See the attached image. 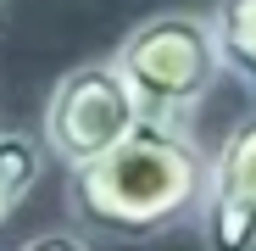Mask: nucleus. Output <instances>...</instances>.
Segmentation results:
<instances>
[{"mask_svg": "<svg viewBox=\"0 0 256 251\" xmlns=\"http://www.w3.org/2000/svg\"><path fill=\"white\" fill-rule=\"evenodd\" d=\"M206 162L195 129L178 117H140V129L100 162L67 173L72 223L100 240H156L195 223L206 195Z\"/></svg>", "mask_w": 256, "mask_h": 251, "instance_id": "nucleus-1", "label": "nucleus"}, {"mask_svg": "<svg viewBox=\"0 0 256 251\" xmlns=\"http://www.w3.org/2000/svg\"><path fill=\"white\" fill-rule=\"evenodd\" d=\"M112 62L128 78V90H134L145 117H178V123H190L195 106L218 90V78H223L218 28L200 12L140 17L117 39Z\"/></svg>", "mask_w": 256, "mask_h": 251, "instance_id": "nucleus-2", "label": "nucleus"}, {"mask_svg": "<svg viewBox=\"0 0 256 251\" xmlns=\"http://www.w3.org/2000/svg\"><path fill=\"white\" fill-rule=\"evenodd\" d=\"M140 101L128 90V78L117 73L112 56L78 62L67 67L50 95H45V117H39V140H45L50 162H62L67 173L100 162L112 145H122L128 134L140 129Z\"/></svg>", "mask_w": 256, "mask_h": 251, "instance_id": "nucleus-3", "label": "nucleus"}, {"mask_svg": "<svg viewBox=\"0 0 256 251\" xmlns=\"http://www.w3.org/2000/svg\"><path fill=\"white\" fill-rule=\"evenodd\" d=\"M195 234L206 251H256V112L240 117L206 162Z\"/></svg>", "mask_w": 256, "mask_h": 251, "instance_id": "nucleus-4", "label": "nucleus"}, {"mask_svg": "<svg viewBox=\"0 0 256 251\" xmlns=\"http://www.w3.org/2000/svg\"><path fill=\"white\" fill-rule=\"evenodd\" d=\"M212 28H218L223 73L240 84V95L256 112V0H218L212 6Z\"/></svg>", "mask_w": 256, "mask_h": 251, "instance_id": "nucleus-5", "label": "nucleus"}, {"mask_svg": "<svg viewBox=\"0 0 256 251\" xmlns=\"http://www.w3.org/2000/svg\"><path fill=\"white\" fill-rule=\"evenodd\" d=\"M45 162H50L45 140H34L22 129H0V229L34 195V184L45 179Z\"/></svg>", "mask_w": 256, "mask_h": 251, "instance_id": "nucleus-6", "label": "nucleus"}, {"mask_svg": "<svg viewBox=\"0 0 256 251\" xmlns=\"http://www.w3.org/2000/svg\"><path fill=\"white\" fill-rule=\"evenodd\" d=\"M17 251H95V245L84 240L78 229H45V234H34V240H22Z\"/></svg>", "mask_w": 256, "mask_h": 251, "instance_id": "nucleus-7", "label": "nucleus"}]
</instances>
